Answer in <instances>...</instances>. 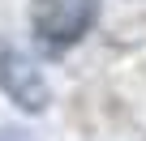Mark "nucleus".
<instances>
[{"mask_svg":"<svg viewBox=\"0 0 146 141\" xmlns=\"http://www.w3.org/2000/svg\"><path fill=\"white\" fill-rule=\"evenodd\" d=\"M95 9L99 0H35L30 22L47 47H73L95 26Z\"/></svg>","mask_w":146,"mask_h":141,"instance_id":"obj_1","label":"nucleus"}]
</instances>
